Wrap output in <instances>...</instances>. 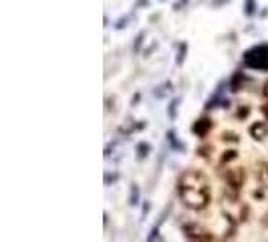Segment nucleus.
Returning a JSON list of instances; mask_svg holds the SVG:
<instances>
[{
    "label": "nucleus",
    "mask_w": 268,
    "mask_h": 242,
    "mask_svg": "<svg viewBox=\"0 0 268 242\" xmlns=\"http://www.w3.org/2000/svg\"><path fill=\"white\" fill-rule=\"evenodd\" d=\"M177 192L182 202L192 210H204L210 204V196H212L208 176L198 170H186L180 176Z\"/></svg>",
    "instance_id": "obj_1"
},
{
    "label": "nucleus",
    "mask_w": 268,
    "mask_h": 242,
    "mask_svg": "<svg viewBox=\"0 0 268 242\" xmlns=\"http://www.w3.org/2000/svg\"><path fill=\"white\" fill-rule=\"evenodd\" d=\"M236 158V152H228V156L222 158V162H228V160H234Z\"/></svg>",
    "instance_id": "obj_8"
},
{
    "label": "nucleus",
    "mask_w": 268,
    "mask_h": 242,
    "mask_svg": "<svg viewBox=\"0 0 268 242\" xmlns=\"http://www.w3.org/2000/svg\"><path fill=\"white\" fill-rule=\"evenodd\" d=\"M244 180H246V172L242 168H232L226 172V184L234 194L244 186Z\"/></svg>",
    "instance_id": "obj_3"
},
{
    "label": "nucleus",
    "mask_w": 268,
    "mask_h": 242,
    "mask_svg": "<svg viewBox=\"0 0 268 242\" xmlns=\"http://www.w3.org/2000/svg\"><path fill=\"white\" fill-rule=\"evenodd\" d=\"M258 178L262 182V186L268 188V164H262L260 166V170H258Z\"/></svg>",
    "instance_id": "obj_7"
},
{
    "label": "nucleus",
    "mask_w": 268,
    "mask_h": 242,
    "mask_svg": "<svg viewBox=\"0 0 268 242\" xmlns=\"http://www.w3.org/2000/svg\"><path fill=\"white\" fill-rule=\"evenodd\" d=\"M262 95H264V97L268 99V81L264 83V87H262Z\"/></svg>",
    "instance_id": "obj_9"
},
{
    "label": "nucleus",
    "mask_w": 268,
    "mask_h": 242,
    "mask_svg": "<svg viewBox=\"0 0 268 242\" xmlns=\"http://www.w3.org/2000/svg\"><path fill=\"white\" fill-rule=\"evenodd\" d=\"M212 119H208V117H202V119H198L194 123V133L196 135H200V137H206L208 133H210V129H212Z\"/></svg>",
    "instance_id": "obj_5"
},
{
    "label": "nucleus",
    "mask_w": 268,
    "mask_h": 242,
    "mask_svg": "<svg viewBox=\"0 0 268 242\" xmlns=\"http://www.w3.org/2000/svg\"><path fill=\"white\" fill-rule=\"evenodd\" d=\"M246 65L252 69H268V45L248 51L246 53Z\"/></svg>",
    "instance_id": "obj_2"
},
{
    "label": "nucleus",
    "mask_w": 268,
    "mask_h": 242,
    "mask_svg": "<svg viewBox=\"0 0 268 242\" xmlns=\"http://www.w3.org/2000/svg\"><path fill=\"white\" fill-rule=\"evenodd\" d=\"M250 135H252L254 139H264L268 135V125L266 123H254V125L250 127Z\"/></svg>",
    "instance_id": "obj_6"
},
{
    "label": "nucleus",
    "mask_w": 268,
    "mask_h": 242,
    "mask_svg": "<svg viewBox=\"0 0 268 242\" xmlns=\"http://www.w3.org/2000/svg\"><path fill=\"white\" fill-rule=\"evenodd\" d=\"M184 234H186V238H190V240H202V242L214 240L212 232L204 230V228L198 226V224H190V226H186V228H184Z\"/></svg>",
    "instance_id": "obj_4"
},
{
    "label": "nucleus",
    "mask_w": 268,
    "mask_h": 242,
    "mask_svg": "<svg viewBox=\"0 0 268 242\" xmlns=\"http://www.w3.org/2000/svg\"><path fill=\"white\" fill-rule=\"evenodd\" d=\"M262 113H264V117L268 119V103H264V105H262Z\"/></svg>",
    "instance_id": "obj_10"
}]
</instances>
